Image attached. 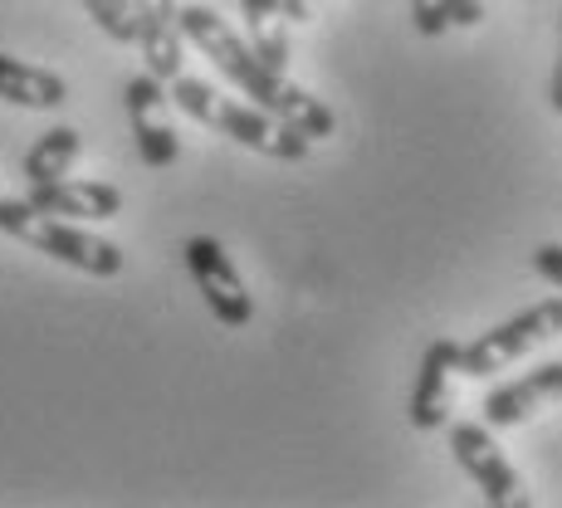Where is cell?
Returning a JSON list of instances; mask_svg holds the SVG:
<instances>
[{
  "label": "cell",
  "instance_id": "6da1fadb",
  "mask_svg": "<svg viewBox=\"0 0 562 508\" xmlns=\"http://www.w3.org/2000/svg\"><path fill=\"white\" fill-rule=\"evenodd\" d=\"M177 20H181V35H187L191 45H196L205 59H211L215 69L245 93V99H255V108H265V113L279 117V123L299 127L308 143H323V137L338 133L333 108L318 103L308 89H299V83H289L279 69H269V64L259 59V54L245 45V39L235 35L211 5H187V10H177Z\"/></svg>",
  "mask_w": 562,
  "mask_h": 508
},
{
  "label": "cell",
  "instance_id": "7a4b0ae2",
  "mask_svg": "<svg viewBox=\"0 0 562 508\" xmlns=\"http://www.w3.org/2000/svg\"><path fill=\"white\" fill-rule=\"evenodd\" d=\"M171 99H177L181 113H191L196 123L215 127L221 137H231V143L250 147L259 157H274V161H304L313 153V143L299 127L279 123V117H269L265 108H250V103H235V99H221V93L211 89V83L201 79H187V74H177L171 79Z\"/></svg>",
  "mask_w": 562,
  "mask_h": 508
},
{
  "label": "cell",
  "instance_id": "3957f363",
  "mask_svg": "<svg viewBox=\"0 0 562 508\" xmlns=\"http://www.w3.org/2000/svg\"><path fill=\"white\" fill-rule=\"evenodd\" d=\"M0 230L15 235V240L30 245V250L59 259V264L83 269V274H93V279H117L123 274V250H117L113 240L89 235L83 225L59 221V215L35 211L30 201H0Z\"/></svg>",
  "mask_w": 562,
  "mask_h": 508
},
{
  "label": "cell",
  "instance_id": "277c9868",
  "mask_svg": "<svg viewBox=\"0 0 562 508\" xmlns=\"http://www.w3.org/2000/svg\"><path fill=\"white\" fill-rule=\"evenodd\" d=\"M553 338H562V294L543 298V304H533L528 313H518V318L490 328L484 338H474L470 348L460 352V372L494 376V372H504V366H514L524 352L543 348V342H553Z\"/></svg>",
  "mask_w": 562,
  "mask_h": 508
},
{
  "label": "cell",
  "instance_id": "5b68a950",
  "mask_svg": "<svg viewBox=\"0 0 562 508\" xmlns=\"http://www.w3.org/2000/svg\"><path fill=\"white\" fill-rule=\"evenodd\" d=\"M450 455L474 484H480L484 504L490 508H524L528 504V484L514 470V460L499 450V440L490 436L484 420H456L450 426Z\"/></svg>",
  "mask_w": 562,
  "mask_h": 508
},
{
  "label": "cell",
  "instance_id": "8992f818",
  "mask_svg": "<svg viewBox=\"0 0 562 508\" xmlns=\"http://www.w3.org/2000/svg\"><path fill=\"white\" fill-rule=\"evenodd\" d=\"M187 269H191V279H196L205 308L215 313V323H225V328H245V323L255 318V298H250L240 269L231 264V255H225L221 240H211V235L187 240Z\"/></svg>",
  "mask_w": 562,
  "mask_h": 508
},
{
  "label": "cell",
  "instance_id": "52a82bcc",
  "mask_svg": "<svg viewBox=\"0 0 562 508\" xmlns=\"http://www.w3.org/2000/svg\"><path fill=\"white\" fill-rule=\"evenodd\" d=\"M123 103H127V123H133V137H137V157L147 161L153 171L171 167L181 157V143H177V127L167 117V89L153 74H137V79L123 83Z\"/></svg>",
  "mask_w": 562,
  "mask_h": 508
},
{
  "label": "cell",
  "instance_id": "ba28073f",
  "mask_svg": "<svg viewBox=\"0 0 562 508\" xmlns=\"http://www.w3.org/2000/svg\"><path fill=\"white\" fill-rule=\"evenodd\" d=\"M460 342L440 338L430 342L426 357H420V376H416V392H411V426L416 430H446L450 426V406H456V376L460 372Z\"/></svg>",
  "mask_w": 562,
  "mask_h": 508
},
{
  "label": "cell",
  "instance_id": "9c48e42d",
  "mask_svg": "<svg viewBox=\"0 0 562 508\" xmlns=\"http://www.w3.org/2000/svg\"><path fill=\"white\" fill-rule=\"evenodd\" d=\"M133 39L147 59V74L161 83H171L181 74V20H177V0H133Z\"/></svg>",
  "mask_w": 562,
  "mask_h": 508
},
{
  "label": "cell",
  "instance_id": "30bf717a",
  "mask_svg": "<svg viewBox=\"0 0 562 508\" xmlns=\"http://www.w3.org/2000/svg\"><path fill=\"white\" fill-rule=\"evenodd\" d=\"M562 402V362H543L533 366L528 376H518V382L499 386V392L484 402V426L490 430H514L524 426V420H533L543 406Z\"/></svg>",
  "mask_w": 562,
  "mask_h": 508
},
{
  "label": "cell",
  "instance_id": "8fae6325",
  "mask_svg": "<svg viewBox=\"0 0 562 508\" xmlns=\"http://www.w3.org/2000/svg\"><path fill=\"white\" fill-rule=\"evenodd\" d=\"M25 201L45 215H59V221H113V215H123V191L108 187V181H40V187H30Z\"/></svg>",
  "mask_w": 562,
  "mask_h": 508
},
{
  "label": "cell",
  "instance_id": "7c38bea8",
  "mask_svg": "<svg viewBox=\"0 0 562 508\" xmlns=\"http://www.w3.org/2000/svg\"><path fill=\"white\" fill-rule=\"evenodd\" d=\"M0 99L15 103V108L49 113V108L69 103V83H64L59 74L40 69V64H25V59H10V54H0Z\"/></svg>",
  "mask_w": 562,
  "mask_h": 508
},
{
  "label": "cell",
  "instance_id": "4fadbf2b",
  "mask_svg": "<svg viewBox=\"0 0 562 508\" xmlns=\"http://www.w3.org/2000/svg\"><path fill=\"white\" fill-rule=\"evenodd\" d=\"M245 10V30H250V49L259 54V59L269 64V69L284 74L289 64V20L284 10H279V0H240Z\"/></svg>",
  "mask_w": 562,
  "mask_h": 508
},
{
  "label": "cell",
  "instance_id": "5bb4252c",
  "mask_svg": "<svg viewBox=\"0 0 562 508\" xmlns=\"http://www.w3.org/2000/svg\"><path fill=\"white\" fill-rule=\"evenodd\" d=\"M79 153H83V133H79V127H49V133L25 153V181H30V187H40V181L69 177V167L79 161Z\"/></svg>",
  "mask_w": 562,
  "mask_h": 508
},
{
  "label": "cell",
  "instance_id": "9a60e30c",
  "mask_svg": "<svg viewBox=\"0 0 562 508\" xmlns=\"http://www.w3.org/2000/svg\"><path fill=\"white\" fill-rule=\"evenodd\" d=\"M99 30L117 45H133V0H83Z\"/></svg>",
  "mask_w": 562,
  "mask_h": 508
},
{
  "label": "cell",
  "instance_id": "2e32d148",
  "mask_svg": "<svg viewBox=\"0 0 562 508\" xmlns=\"http://www.w3.org/2000/svg\"><path fill=\"white\" fill-rule=\"evenodd\" d=\"M411 25H416L426 39H440V35L450 30V10H446V0H411Z\"/></svg>",
  "mask_w": 562,
  "mask_h": 508
},
{
  "label": "cell",
  "instance_id": "e0dca14e",
  "mask_svg": "<svg viewBox=\"0 0 562 508\" xmlns=\"http://www.w3.org/2000/svg\"><path fill=\"white\" fill-rule=\"evenodd\" d=\"M533 269L553 289H562V245H538V250H533Z\"/></svg>",
  "mask_w": 562,
  "mask_h": 508
},
{
  "label": "cell",
  "instance_id": "ac0fdd59",
  "mask_svg": "<svg viewBox=\"0 0 562 508\" xmlns=\"http://www.w3.org/2000/svg\"><path fill=\"white\" fill-rule=\"evenodd\" d=\"M446 10H450V25L460 30H474L484 20V0H446Z\"/></svg>",
  "mask_w": 562,
  "mask_h": 508
},
{
  "label": "cell",
  "instance_id": "d6986e66",
  "mask_svg": "<svg viewBox=\"0 0 562 508\" xmlns=\"http://www.w3.org/2000/svg\"><path fill=\"white\" fill-rule=\"evenodd\" d=\"M279 10H284V20H294V25H304V20H313V10H318V0H279Z\"/></svg>",
  "mask_w": 562,
  "mask_h": 508
},
{
  "label": "cell",
  "instance_id": "ffe728a7",
  "mask_svg": "<svg viewBox=\"0 0 562 508\" xmlns=\"http://www.w3.org/2000/svg\"><path fill=\"white\" fill-rule=\"evenodd\" d=\"M553 108L562 113V49H558V74H553Z\"/></svg>",
  "mask_w": 562,
  "mask_h": 508
}]
</instances>
